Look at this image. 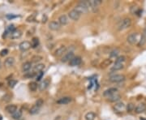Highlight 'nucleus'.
<instances>
[{
  "instance_id": "nucleus-7",
  "label": "nucleus",
  "mask_w": 146,
  "mask_h": 120,
  "mask_svg": "<svg viewBox=\"0 0 146 120\" xmlns=\"http://www.w3.org/2000/svg\"><path fill=\"white\" fill-rule=\"evenodd\" d=\"M89 2V8L93 10V12H96V10L98 8V6L102 4V1L101 0H90Z\"/></svg>"
},
{
  "instance_id": "nucleus-24",
  "label": "nucleus",
  "mask_w": 146,
  "mask_h": 120,
  "mask_svg": "<svg viewBox=\"0 0 146 120\" xmlns=\"http://www.w3.org/2000/svg\"><path fill=\"white\" fill-rule=\"evenodd\" d=\"M4 64H5V66L8 67H12L13 65L15 64V59H14V58H12V57L8 58V59L5 60Z\"/></svg>"
},
{
  "instance_id": "nucleus-15",
  "label": "nucleus",
  "mask_w": 146,
  "mask_h": 120,
  "mask_svg": "<svg viewBox=\"0 0 146 120\" xmlns=\"http://www.w3.org/2000/svg\"><path fill=\"white\" fill-rule=\"evenodd\" d=\"M17 109H18V108H17V106L16 105L14 104H12V105H8L5 107V110L8 113V114H11L12 115L14 114V113H16L17 111Z\"/></svg>"
},
{
  "instance_id": "nucleus-10",
  "label": "nucleus",
  "mask_w": 146,
  "mask_h": 120,
  "mask_svg": "<svg viewBox=\"0 0 146 120\" xmlns=\"http://www.w3.org/2000/svg\"><path fill=\"white\" fill-rule=\"evenodd\" d=\"M31 47H32V46H31V42H28V41H24V42H22L19 45L20 50H21V51H24H24L29 50Z\"/></svg>"
},
{
  "instance_id": "nucleus-46",
  "label": "nucleus",
  "mask_w": 146,
  "mask_h": 120,
  "mask_svg": "<svg viewBox=\"0 0 146 120\" xmlns=\"http://www.w3.org/2000/svg\"><path fill=\"white\" fill-rule=\"evenodd\" d=\"M140 120H146V118H143V117H141V118H140Z\"/></svg>"
},
{
  "instance_id": "nucleus-35",
  "label": "nucleus",
  "mask_w": 146,
  "mask_h": 120,
  "mask_svg": "<svg viewBox=\"0 0 146 120\" xmlns=\"http://www.w3.org/2000/svg\"><path fill=\"white\" fill-rule=\"evenodd\" d=\"M2 100L3 101H5V102H8L12 100V95L11 94H8V93H7L5 94L3 97H2Z\"/></svg>"
},
{
  "instance_id": "nucleus-31",
  "label": "nucleus",
  "mask_w": 146,
  "mask_h": 120,
  "mask_svg": "<svg viewBox=\"0 0 146 120\" xmlns=\"http://www.w3.org/2000/svg\"><path fill=\"white\" fill-rule=\"evenodd\" d=\"M95 118H96V115L93 112H88L85 115V120H94Z\"/></svg>"
},
{
  "instance_id": "nucleus-27",
  "label": "nucleus",
  "mask_w": 146,
  "mask_h": 120,
  "mask_svg": "<svg viewBox=\"0 0 146 120\" xmlns=\"http://www.w3.org/2000/svg\"><path fill=\"white\" fill-rule=\"evenodd\" d=\"M38 87H39V85L37 84V83L36 81H32L30 82V83L29 84V90L32 91V92H35Z\"/></svg>"
},
{
  "instance_id": "nucleus-13",
  "label": "nucleus",
  "mask_w": 146,
  "mask_h": 120,
  "mask_svg": "<svg viewBox=\"0 0 146 120\" xmlns=\"http://www.w3.org/2000/svg\"><path fill=\"white\" fill-rule=\"evenodd\" d=\"M117 92H118L117 88H108V89H106V90L104 91L103 96L108 98L109 97H110V96L115 94V93H117Z\"/></svg>"
},
{
  "instance_id": "nucleus-6",
  "label": "nucleus",
  "mask_w": 146,
  "mask_h": 120,
  "mask_svg": "<svg viewBox=\"0 0 146 120\" xmlns=\"http://www.w3.org/2000/svg\"><path fill=\"white\" fill-rule=\"evenodd\" d=\"M81 15L78 12H76L75 9H73V10H71V11H70L68 12L69 19L74 20V21H77V20H79L80 18H81Z\"/></svg>"
},
{
  "instance_id": "nucleus-33",
  "label": "nucleus",
  "mask_w": 146,
  "mask_h": 120,
  "mask_svg": "<svg viewBox=\"0 0 146 120\" xmlns=\"http://www.w3.org/2000/svg\"><path fill=\"white\" fill-rule=\"evenodd\" d=\"M125 61H126V57L123 55H121V56H119L118 58H116L114 63H123V64Z\"/></svg>"
},
{
  "instance_id": "nucleus-26",
  "label": "nucleus",
  "mask_w": 146,
  "mask_h": 120,
  "mask_svg": "<svg viewBox=\"0 0 146 120\" xmlns=\"http://www.w3.org/2000/svg\"><path fill=\"white\" fill-rule=\"evenodd\" d=\"M120 53L119 49L118 48H115L113 50H111L110 52V59H112V58H118L119 57V54Z\"/></svg>"
},
{
  "instance_id": "nucleus-36",
  "label": "nucleus",
  "mask_w": 146,
  "mask_h": 120,
  "mask_svg": "<svg viewBox=\"0 0 146 120\" xmlns=\"http://www.w3.org/2000/svg\"><path fill=\"white\" fill-rule=\"evenodd\" d=\"M36 75V73L34 71H31V72H27L25 75H24V77L27 79H32Z\"/></svg>"
},
{
  "instance_id": "nucleus-20",
  "label": "nucleus",
  "mask_w": 146,
  "mask_h": 120,
  "mask_svg": "<svg viewBox=\"0 0 146 120\" xmlns=\"http://www.w3.org/2000/svg\"><path fill=\"white\" fill-rule=\"evenodd\" d=\"M21 36H22V32L20 29H15L10 34V37H11L12 39H19Z\"/></svg>"
},
{
  "instance_id": "nucleus-18",
  "label": "nucleus",
  "mask_w": 146,
  "mask_h": 120,
  "mask_svg": "<svg viewBox=\"0 0 146 120\" xmlns=\"http://www.w3.org/2000/svg\"><path fill=\"white\" fill-rule=\"evenodd\" d=\"M145 44H146V29H144L140 40H139V42L137 43V46L138 47L144 46Z\"/></svg>"
},
{
  "instance_id": "nucleus-9",
  "label": "nucleus",
  "mask_w": 146,
  "mask_h": 120,
  "mask_svg": "<svg viewBox=\"0 0 146 120\" xmlns=\"http://www.w3.org/2000/svg\"><path fill=\"white\" fill-rule=\"evenodd\" d=\"M58 23L60 24L61 26H65L68 25L69 23V17L67 15H61L59 17H58Z\"/></svg>"
},
{
  "instance_id": "nucleus-25",
  "label": "nucleus",
  "mask_w": 146,
  "mask_h": 120,
  "mask_svg": "<svg viewBox=\"0 0 146 120\" xmlns=\"http://www.w3.org/2000/svg\"><path fill=\"white\" fill-rule=\"evenodd\" d=\"M123 67H124V66H123V63H114V66L110 68V71H117L122 70Z\"/></svg>"
},
{
  "instance_id": "nucleus-14",
  "label": "nucleus",
  "mask_w": 146,
  "mask_h": 120,
  "mask_svg": "<svg viewBox=\"0 0 146 120\" xmlns=\"http://www.w3.org/2000/svg\"><path fill=\"white\" fill-rule=\"evenodd\" d=\"M81 63V58L80 56H75L70 62H69V65H70L71 67L79 66Z\"/></svg>"
},
{
  "instance_id": "nucleus-17",
  "label": "nucleus",
  "mask_w": 146,
  "mask_h": 120,
  "mask_svg": "<svg viewBox=\"0 0 146 120\" xmlns=\"http://www.w3.org/2000/svg\"><path fill=\"white\" fill-rule=\"evenodd\" d=\"M146 110V105L144 103H140L135 107V112L136 114H141Z\"/></svg>"
},
{
  "instance_id": "nucleus-2",
  "label": "nucleus",
  "mask_w": 146,
  "mask_h": 120,
  "mask_svg": "<svg viewBox=\"0 0 146 120\" xmlns=\"http://www.w3.org/2000/svg\"><path fill=\"white\" fill-rule=\"evenodd\" d=\"M131 25V20L130 18H124L119 21L117 25V29L119 31H123L128 29Z\"/></svg>"
},
{
  "instance_id": "nucleus-16",
  "label": "nucleus",
  "mask_w": 146,
  "mask_h": 120,
  "mask_svg": "<svg viewBox=\"0 0 146 120\" xmlns=\"http://www.w3.org/2000/svg\"><path fill=\"white\" fill-rule=\"evenodd\" d=\"M66 50H67V48L65 46H61L60 47H58V49L55 50L54 55L56 57H60L62 55H64V53H66Z\"/></svg>"
},
{
  "instance_id": "nucleus-42",
  "label": "nucleus",
  "mask_w": 146,
  "mask_h": 120,
  "mask_svg": "<svg viewBox=\"0 0 146 120\" xmlns=\"http://www.w3.org/2000/svg\"><path fill=\"white\" fill-rule=\"evenodd\" d=\"M8 49H3L1 51H0V56H2V57H5L7 54H8Z\"/></svg>"
},
{
  "instance_id": "nucleus-5",
  "label": "nucleus",
  "mask_w": 146,
  "mask_h": 120,
  "mask_svg": "<svg viewBox=\"0 0 146 120\" xmlns=\"http://www.w3.org/2000/svg\"><path fill=\"white\" fill-rule=\"evenodd\" d=\"M75 57L74 55V53H73V51H69V52H67L64 54V55L62 57L61 59V62L62 63H69L73 58Z\"/></svg>"
},
{
  "instance_id": "nucleus-30",
  "label": "nucleus",
  "mask_w": 146,
  "mask_h": 120,
  "mask_svg": "<svg viewBox=\"0 0 146 120\" xmlns=\"http://www.w3.org/2000/svg\"><path fill=\"white\" fill-rule=\"evenodd\" d=\"M40 44V41H39V38H37V37H33L31 41V46L33 49H36V48L39 46Z\"/></svg>"
},
{
  "instance_id": "nucleus-12",
  "label": "nucleus",
  "mask_w": 146,
  "mask_h": 120,
  "mask_svg": "<svg viewBox=\"0 0 146 120\" xmlns=\"http://www.w3.org/2000/svg\"><path fill=\"white\" fill-rule=\"evenodd\" d=\"M114 109L115 111L121 113L126 109V105H125L123 102L119 101V102H117V103H115V105H114Z\"/></svg>"
},
{
  "instance_id": "nucleus-40",
  "label": "nucleus",
  "mask_w": 146,
  "mask_h": 120,
  "mask_svg": "<svg viewBox=\"0 0 146 120\" xmlns=\"http://www.w3.org/2000/svg\"><path fill=\"white\" fill-rule=\"evenodd\" d=\"M35 17H36V14H31V15L26 19V21H27V22H33V20H35Z\"/></svg>"
},
{
  "instance_id": "nucleus-23",
  "label": "nucleus",
  "mask_w": 146,
  "mask_h": 120,
  "mask_svg": "<svg viewBox=\"0 0 146 120\" xmlns=\"http://www.w3.org/2000/svg\"><path fill=\"white\" fill-rule=\"evenodd\" d=\"M31 67H32V63H31V62H25V63H23L21 69H22L23 72L27 73L28 71L31 69Z\"/></svg>"
},
{
  "instance_id": "nucleus-44",
  "label": "nucleus",
  "mask_w": 146,
  "mask_h": 120,
  "mask_svg": "<svg viewBox=\"0 0 146 120\" xmlns=\"http://www.w3.org/2000/svg\"><path fill=\"white\" fill-rule=\"evenodd\" d=\"M42 75H43V73L42 72H40V75H38V76H37V80L39 81L41 79V77H42Z\"/></svg>"
},
{
  "instance_id": "nucleus-45",
  "label": "nucleus",
  "mask_w": 146,
  "mask_h": 120,
  "mask_svg": "<svg viewBox=\"0 0 146 120\" xmlns=\"http://www.w3.org/2000/svg\"><path fill=\"white\" fill-rule=\"evenodd\" d=\"M7 17L9 18V19H11V18H15V17H16V16H9V15H8L7 16Z\"/></svg>"
},
{
  "instance_id": "nucleus-43",
  "label": "nucleus",
  "mask_w": 146,
  "mask_h": 120,
  "mask_svg": "<svg viewBox=\"0 0 146 120\" xmlns=\"http://www.w3.org/2000/svg\"><path fill=\"white\" fill-rule=\"evenodd\" d=\"M47 20H48V17L46 15H44L43 17H42V23H46L47 21Z\"/></svg>"
},
{
  "instance_id": "nucleus-39",
  "label": "nucleus",
  "mask_w": 146,
  "mask_h": 120,
  "mask_svg": "<svg viewBox=\"0 0 146 120\" xmlns=\"http://www.w3.org/2000/svg\"><path fill=\"white\" fill-rule=\"evenodd\" d=\"M130 11H131V12L132 13L133 15L137 14V13H138V8H137V6H132L130 8Z\"/></svg>"
},
{
  "instance_id": "nucleus-38",
  "label": "nucleus",
  "mask_w": 146,
  "mask_h": 120,
  "mask_svg": "<svg viewBox=\"0 0 146 120\" xmlns=\"http://www.w3.org/2000/svg\"><path fill=\"white\" fill-rule=\"evenodd\" d=\"M43 58L40 56V55H36L33 58V63H38V62H40L41 60H42Z\"/></svg>"
},
{
  "instance_id": "nucleus-22",
  "label": "nucleus",
  "mask_w": 146,
  "mask_h": 120,
  "mask_svg": "<svg viewBox=\"0 0 146 120\" xmlns=\"http://www.w3.org/2000/svg\"><path fill=\"white\" fill-rule=\"evenodd\" d=\"M45 69V64L43 63H37L33 67V71L35 73H40Z\"/></svg>"
},
{
  "instance_id": "nucleus-1",
  "label": "nucleus",
  "mask_w": 146,
  "mask_h": 120,
  "mask_svg": "<svg viewBox=\"0 0 146 120\" xmlns=\"http://www.w3.org/2000/svg\"><path fill=\"white\" fill-rule=\"evenodd\" d=\"M76 12H78L80 14H86L89 10V1H81L74 8Z\"/></svg>"
},
{
  "instance_id": "nucleus-32",
  "label": "nucleus",
  "mask_w": 146,
  "mask_h": 120,
  "mask_svg": "<svg viewBox=\"0 0 146 120\" xmlns=\"http://www.w3.org/2000/svg\"><path fill=\"white\" fill-rule=\"evenodd\" d=\"M21 116H22V110L21 109H17V111L12 114V118L16 119V120H18V119H20V118H21Z\"/></svg>"
},
{
  "instance_id": "nucleus-37",
  "label": "nucleus",
  "mask_w": 146,
  "mask_h": 120,
  "mask_svg": "<svg viewBox=\"0 0 146 120\" xmlns=\"http://www.w3.org/2000/svg\"><path fill=\"white\" fill-rule=\"evenodd\" d=\"M43 104H44V101H43V99H41V98L37 99V100L36 101V103H35V105L37 106H38V107H40V108L42 106Z\"/></svg>"
},
{
  "instance_id": "nucleus-19",
  "label": "nucleus",
  "mask_w": 146,
  "mask_h": 120,
  "mask_svg": "<svg viewBox=\"0 0 146 120\" xmlns=\"http://www.w3.org/2000/svg\"><path fill=\"white\" fill-rule=\"evenodd\" d=\"M71 100L72 99L70 97H61L60 99H58L57 101V103L59 105H67L70 103Z\"/></svg>"
},
{
  "instance_id": "nucleus-8",
  "label": "nucleus",
  "mask_w": 146,
  "mask_h": 120,
  "mask_svg": "<svg viewBox=\"0 0 146 120\" xmlns=\"http://www.w3.org/2000/svg\"><path fill=\"white\" fill-rule=\"evenodd\" d=\"M60 28H61L60 24L57 20H52L49 24V29L52 31H58Z\"/></svg>"
},
{
  "instance_id": "nucleus-3",
  "label": "nucleus",
  "mask_w": 146,
  "mask_h": 120,
  "mask_svg": "<svg viewBox=\"0 0 146 120\" xmlns=\"http://www.w3.org/2000/svg\"><path fill=\"white\" fill-rule=\"evenodd\" d=\"M126 80V76L122 74H114L109 78V81L111 83H120Z\"/></svg>"
},
{
  "instance_id": "nucleus-4",
  "label": "nucleus",
  "mask_w": 146,
  "mask_h": 120,
  "mask_svg": "<svg viewBox=\"0 0 146 120\" xmlns=\"http://www.w3.org/2000/svg\"><path fill=\"white\" fill-rule=\"evenodd\" d=\"M127 42L131 44V45H135L139 42V40H138V33H131L129 36L127 37Z\"/></svg>"
},
{
  "instance_id": "nucleus-21",
  "label": "nucleus",
  "mask_w": 146,
  "mask_h": 120,
  "mask_svg": "<svg viewBox=\"0 0 146 120\" xmlns=\"http://www.w3.org/2000/svg\"><path fill=\"white\" fill-rule=\"evenodd\" d=\"M107 99H108V101L110 102H116L117 103V102H119V101L121 99V95L119 92H117V93L110 96V97H109Z\"/></svg>"
},
{
  "instance_id": "nucleus-29",
  "label": "nucleus",
  "mask_w": 146,
  "mask_h": 120,
  "mask_svg": "<svg viewBox=\"0 0 146 120\" xmlns=\"http://www.w3.org/2000/svg\"><path fill=\"white\" fill-rule=\"evenodd\" d=\"M39 111H40V107H38V106H37L36 105H34L30 108L29 114H32V115H34V114H37V113H39Z\"/></svg>"
},
{
  "instance_id": "nucleus-34",
  "label": "nucleus",
  "mask_w": 146,
  "mask_h": 120,
  "mask_svg": "<svg viewBox=\"0 0 146 120\" xmlns=\"http://www.w3.org/2000/svg\"><path fill=\"white\" fill-rule=\"evenodd\" d=\"M126 109L127 112H131L135 110V105L133 103H128L127 105H126Z\"/></svg>"
},
{
  "instance_id": "nucleus-41",
  "label": "nucleus",
  "mask_w": 146,
  "mask_h": 120,
  "mask_svg": "<svg viewBox=\"0 0 146 120\" xmlns=\"http://www.w3.org/2000/svg\"><path fill=\"white\" fill-rule=\"evenodd\" d=\"M16 84H17V81L15 80H11L8 82L9 87H11V88H14L16 85Z\"/></svg>"
},
{
  "instance_id": "nucleus-11",
  "label": "nucleus",
  "mask_w": 146,
  "mask_h": 120,
  "mask_svg": "<svg viewBox=\"0 0 146 120\" xmlns=\"http://www.w3.org/2000/svg\"><path fill=\"white\" fill-rule=\"evenodd\" d=\"M50 84V80L49 78H46V79H45V80L39 84V87H38V88L40 89V91H44L48 88Z\"/></svg>"
},
{
  "instance_id": "nucleus-28",
  "label": "nucleus",
  "mask_w": 146,
  "mask_h": 120,
  "mask_svg": "<svg viewBox=\"0 0 146 120\" xmlns=\"http://www.w3.org/2000/svg\"><path fill=\"white\" fill-rule=\"evenodd\" d=\"M111 63H112V60H111L110 59H106L102 62V63L100 64V66H101V68H106L108 66H110Z\"/></svg>"
}]
</instances>
